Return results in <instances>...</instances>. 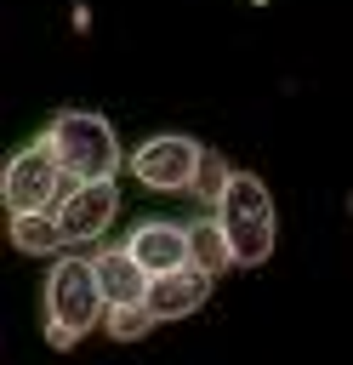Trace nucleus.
<instances>
[{
  "label": "nucleus",
  "mask_w": 353,
  "mask_h": 365,
  "mask_svg": "<svg viewBox=\"0 0 353 365\" xmlns=\"http://www.w3.org/2000/svg\"><path fill=\"white\" fill-rule=\"evenodd\" d=\"M239 171H233V160L222 154V148H205L199 154V177H194V200H205L211 211H216V200L228 194V182H233Z\"/></svg>",
  "instance_id": "obj_12"
},
{
  "label": "nucleus",
  "mask_w": 353,
  "mask_h": 365,
  "mask_svg": "<svg viewBox=\"0 0 353 365\" xmlns=\"http://www.w3.org/2000/svg\"><path fill=\"white\" fill-rule=\"evenodd\" d=\"M97 285H102V297H108V308H125V302H148V285H154V274L125 251V245H97Z\"/></svg>",
  "instance_id": "obj_9"
},
{
  "label": "nucleus",
  "mask_w": 353,
  "mask_h": 365,
  "mask_svg": "<svg viewBox=\"0 0 353 365\" xmlns=\"http://www.w3.org/2000/svg\"><path fill=\"white\" fill-rule=\"evenodd\" d=\"M216 222L228 228L233 240V262L239 268H262L279 245V211H273V194L256 171H239L228 182V194L216 200Z\"/></svg>",
  "instance_id": "obj_3"
},
{
  "label": "nucleus",
  "mask_w": 353,
  "mask_h": 365,
  "mask_svg": "<svg viewBox=\"0 0 353 365\" xmlns=\"http://www.w3.org/2000/svg\"><path fill=\"white\" fill-rule=\"evenodd\" d=\"M211 279H216V274H205L199 262H188V268H176V274H154V285H148V308H154V319L171 325V319L199 314L205 297H211Z\"/></svg>",
  "instance_id": "obj_8"
},
{
  "label": "nucleus",
  "mask_w": 353,
  "mask_h": 365,
  "mask_svg": "<svg viewBox=\"0 0 353 365\" xmlns=\"http://www.w3.org/2000/svg\"><path fill=\"white\" fill-rule=\"evenodd\" d=\"M6 240L23 257H63L68 251V234H63L57 211H17V217H6Z\"/></svg>",
  "instance_id": "obj_10"
},
{
  "label": "nucleus",
  "mask_w": 353,
  "mask_h": 365,
  "mask_svg": "<svg viewBox=\"0 0 353 365\" xmlns=\"http://www.w3.org/2000/svg\"><path fill=\"white\" fill-rule=\"evenodd\" d=\"M102 319H108V297L97 285V262L80 257V251L51 257V274H46V342L57 354H68Z\"/></svg>",
  "instance_id": "obj_1"
},
{
  "label": "nucleus",
  "mask_w": 353,
  "mask_h": 365,
  "mask_svg": "<svg viewBox=\"0 0 353 365\" xmlns=\"http://www.w3.org/2000/svg\"><path fill=\"white\" fill-rule=\"evenodd\" d=\"M347 205H353V200H347Z\"/></svg>",
  "instance_id": "obj_14"
},
{
  "label": "nucleus",
  "mask_w": 353,
  "mask_h": 365,
  "mask_svg": "<svg viewBox=\"0 0 353 365\" xmlns=\"http://www.w3.org/2000/svg\"><path fill=\"white\" fill-rule=\"evenodd\" d=\"M120 217V182H74L57 205V222L68 234V251L80 245H97Z\"/></svg>",
  "instance_id": "obj_6"
},
{
  "label": "nucleus",
  "mask_w": 353,
  "mask_h": 365,
  "mask_svg": "<svg viewBox=\"0 0 353 365\" xmlns=\"http://www.w3.org/2000/svg\"><path fill=\"white\" fill-rule=\"evenodd\" d=\"M199 154L205 143L188 137V131H159V137H142L125 160V171L154 188V194H194V177H199Z\"/></svg>",
  "instance_id": "obj_5"
},
{
  "label": "nucleus",
  "mask_w": 353,
  "mask_h": 365,
  "mask_svg": "<svg viewBox=\"0 0 353 365\" xmlns=\"http://www.w3.org/2000/svg\"><path fill=\"white\" fill-rule=\"evenodd\" d=\"M154 325H159V319H154V308H148V302H125V308H108V319H102V331H108L114 342H142Z\"/></svg>",
  "instance_id": "obj_13"
},
{
  "label": "nucleus",
  "mask_w": 353,
  "mask_h": 365,
  "mask_svg": "<svg viewBox=\"0 0 353 365\" xmlns=\"http://www.w3.org/2000/svg\"><path fill=\"white\" fill-rule=\"evenodd\" d=\"M46 143L51 154L63 160V171L74 182H114L125 171V148L114 137V125L97 114V108H57L51 125H46Z\"/></svg>",
  "instance_id": "obj_2"
},
{
  "label": "nucleus",
  "mask_w": 353,
  "mask_h": 365,
  "mask_svg": "<svg viewBox=\"0 0 353 365\" xmlns=\"http://www.w3.org/2000/svg\"><path fill=\"white\" fill-rule=\"evenodd\" d=\"M188 251H194V262H199L205 274H228V268H239V262H233V240H228V228L216 222V211L188 222Z\"/></svg>",
  "instance_id": "obj_11"
},
{
  "label": "nucleus",
  "mask_w": 353,
  "mask_h": 365,
  "mask_svg": "<svg viewBox=\"0 0 353 365\" xmlns=\"http://www.w3.org/2000/svg\"><path fill=\"white\" fill-rule=\"evenodd\" d=\"M125 251H131L148 274H176V268L194 262V251H188V222H165V217L137 222V228L125 234Z\"/></svg>",
  "instance_id": "obj_7"
},
{
  "label": "nucleus",
  "mask_w": 353,
  "mask_h": 365,
  "mask_svg": "<svg viewBox=\"0 0 353 365\" xmlns=\"http://www.w3.org/2000/svg\"><path fill=\"white\" fill-rule=\"evenodd\" d=\"M68 188H74V177L63 171V160L51 154L46 137L23 143L0 165V205H6V217H17V211H57Z\"/></svg>",
  "instance_id": "obj_4"
}]
</instances>
